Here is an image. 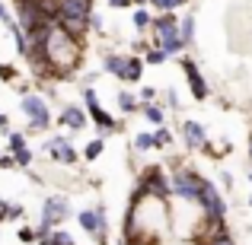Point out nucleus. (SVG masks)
Listing matches in <instances>:
<instances>
[{"label":"nucleus","mask_w":252,"mask_h":245,"mask_svg":"<svg viewBox=\"0 0 252 245\" xmlns=\"http://www.w3.org/2000/svg\"><path fill=\"white\" fill-rule=\"evenodd\" d=\"M0 19H3V23H10V13H6V6H0Z\"/></svg>","instance_id":"obj_38"},{"label":"nucleus","mask_w":252,"mask_h":245,"mask_svg":"<svg viewBox=\"0 0 252 245\" xmlns=\"http://www.w3.org/2000/svg\"><path fill=\"white\" fill-rule=\"evenodd\" d=\"M249 204H252V197H249Z\"/></svg>","instance_id":"obj_45"},{"label":"nucleus","mask_w":252,"mask_h":245,"mask_svg":"<svg viewBox=\"0 0 252 245\" xmlns=\"http://www.w3.org/2000/svg\"><path fill=\"white\" fill-rule=\"evenodd\" d=\"M198 204L204 207V214H208V220H223V214H227V204H223V197L217 194L214 185H208L201 178V188H198Z\"/></svg>","instance_id":"obj_2"},{"label":"nucleus","mask_w":252,"mask_h":245,"mask_svg":"<svg viewBox=\"0 0 252 245\" xmlns=\"http://www.w3.org/2000/svg\"><path fill=\"white\" fill-rule=\"evenodd\" d=\"M102 16H96V13H90V29H96V32H102Z\"/></svg>","instance_id":"obj_32"},{"label":"nucleus","mask_w":252,"mask_h":245,"mask_svg":"<svg viewBox=\"0 0 252 245\" xmlns=\"http://www.w3.org/2000/svg\"><path fill=\"white\" fill-rule=\"evenodd\" d=\"M16 165V160H13V153L10 156H0V169H13Z\"/></svg>","instance_id":"obj_34"},{"label":"nucleus","mask_w":252,"mask_h":245,"mask_svg":"<svg viewBox=\"0 0 252 245\" xmlns=\"http://www.w3.org/2000/svg\"><path fill=\"white\" fill-rule=\"evenodd\" d=\"M176 29H179V38H182V45H189L191 38H195V16H185L182 23L176 26Z\"/></svg>","instance_id":"obj_15"},{"label":"nucleus","mask_w":252,"mask_h":245,"mask_svg":"<svg viewBox=\"0 0 252 245\" xmlns=\"http://www.w3.org/2000/svg\"><path fill=\"white\" fill-rule=\"evenodd\" d=\"M16 6H19V29H35V26H42L45 23V13H42V0H16ZM51 23V19H48Z\"/></svg>","instance_id":"obj_4"},{"label":"nucleus","mask_w":252,"mask_h":245,"mask_svg":"<svg viewBox=\"0 0 252 245\" xmlns=\"http://www.w3.org/2000/svg\"><path fill=\"white\" fill-rule=\"evenodd\" d=\"M150 26H154V29L160 32V29H166V26H176V16H172V13H163V16L150 19Z\"/></svg>","instance_id":"obj_22"},{"label":"nucleus","mask_w":252,"mask_h":245,"mask_svg":"<svg viewBox=\"0 0 252 245\" xmlns=\"http://www.w3.org/2000/svg\"><path fill=\"white\" fill-rule=\"evenodd\" d=\"M45 150H48L58 163H64V165L77 163V153H74V147L67 143V137H55V140H48V143H45Z\"/></svg>","instance_id":"obj_9"},{"label":"nucleus","mask_w":252,"mask_h":245,"mask_svg":"<svg viewBox=\"0 0 252 245\" xmlns=\"http://www.w3.org/2000/svg\"><path fill=\"white\" fill-rule=\"evenodd\" d=\"M99 153H102V140H90L86 150H83V160H96Z\"/></svg>","instance_id":"obj_24"},{"label":"nucleus","mask_w":252,"mask_h":245,"mask_svg":"<svg viewBox=\"0 0 252 245\" xmlns=\"http://www.w3.org/2000/svg\"><path fill=\"white\" fill-rule=\"evenodd\" d=\"M182 70H185V77H189L191 96H195V99H204V96H208V83H204V77L198 74V67H195V61H191V57H185V61H182Z\"/></svg>","instance_id":"obj_8"},{"label":"nucleus","mask_w":252,"mask_h":245,"mask_svg":"<svg viewBox=\"0 0 252 245\" xmlns=\"http://www.w3.org/2000/svg\"><path fill=\"white\" fill-rule=\"evenodd\" d=\"M185 0H150V6H157L160 13H172L176 6H182Z\"/></svg>","instance_id":"obj_20"},{"label":"nucleus","mask_w":252,"mask_h":245,"mask_svg":"<svg viewBox=\"0 0 252 245\" xmlns=\"http://www.w3.org/2000/svg\"><path fill=\"white\" fill-rule=\"evenodd\" d=\"M64 217H67V201L64 197H48L42 207V226H55V223H61Z\"/></svg>","instance_id":"obj_6"},{"label":"nucleus","mask_w":252,"mask_h":245,"mask_svg":"<svg viewBox=\"0 0 252 245\" xmlns=\"http://www.w3.org/2000/svg\"><path fill=\"white\" fill-rule=\"evenodd\" d=\"M13 77H16V70L6 67V64H0V80H13Z\"/></svg>","instance_id":"obj_33"},{"label":"nucleus","mask_w":252,"mask_h":245,"mask_svg":"<svg viewBox=\"0 0 252 245\" xmlns=\"http://www.w3.org/2000/svg\"><path fill=\"white\" fill-rule=\"evenodd\" d=\"M109 6H115V10H125V6H131V0H109Z\"/></svg>","instance_id":"obj_36"},{"label":"nucleus","mask_w":252,"mask_h":245,"mask_svg":"<svg viewBox=\"0 0 252 245\" xmlns=\"http://www.w3.org/2000/svg\"><path fill=\"white\" fill-rule=\"evenodd\" d=\"M144 115H147V121L163 124V109H160V105H144Z\"/></svg>","instance_id":"obj_21"},{"label":"nucleus","mask_w":252,"mask_h":245,"mask_svg":"<svg viewBox=\"0 0 252 245\" xmlns=\"http://www.w3.org/2000/svg\"><path fill=\"white\" fill-rule=\"evenodd\" d=\"M150 19H154V16H150V13L144 10V6H141V10H134V26H137V29H147Z\"/></svg>","instance_id":"obj_26"},{"label":"nucleus","mask_w":252,"mask_h":245,"mask_svg":"<svg viewBox=\"0 0 252 245\" xmlns=\"http://www.w3.org/2000/svg\"><path fill=\"white\" fill-rule=\"evenodd\" d=\"M179 26V23H176ZM176 26H166V29H160L157 35H160V48L166 51V54H176V51H182L185 45H182V38H179V29Z\"/></svg>","instance_id":"obj_11"},{"label":"nucleus","mask_w":252,"mask_h":245,"mask_svg":"<svg viewBox=\"0 0 252 245\" xmlns=\"http://www.w3.org/2000/svg\"><path fill=\"white\" fill-rule=\"evenodd\" d=\"M185 140H189V147H204V128L198 121H185Z\"/></svg>","instance_id":"obj_14"},{"label":"nucleus","mask_w":252,"mask_h":245,"mask_svg":"<svg viewBox=\"0 0 252 245\" xmlns=\"http://www.w3.org/2000/svg\"><path fill=\"white\" fill-rule=\"evenodd\" d=\"M208 245H233V239L223 233V236H214V239H208Z\"/></svg>","instance_id":"obj_31"},{"label":"nucleus","mask_w":252,"mask_h":245,"mask_svg":"<svg viewBox=\"0 0 252 245\" xmlns=\"http://www.w3.org/2000/svg\"><path fill=\"white\" fill-rule=\"evenodd\" d=\"M169 194H179L185 201H198V188H201V178L195 172H176L172 178H166Z\"/></svg>","instance_id":"obj_3"},{"label":"nucleus","mask_w":252,"mask_h":245,"mask_svg":"<svg viewBox=\"0 0 252 245\" xmlns=\"http://www.w3.org/2000/svg\"><path fill=\"white\" fill-rule=\"evenodd\" d=\"M13 160H16V165H29V163H32V153H29V147H19V150H13Z\"/></svg>","instance_id":"obj_27"},{"label":"nucleus","mask_w":252,"mask_h":245,"mask_svg":"<svg viewBox=\"0 0 252 245\" xmlns=\"http://www.w3.org/2000/svg\"><path fill=\"white\" fill-rule=\"evenodd\" d=\"M26 147V134H19V131H10V150H19Z\"/></svg>","instance_id":"obj_30"},{"label":"nucleus","mask_w":252,"mask_h":245,"mask_svg":"<svg viewBox=\"0 0 252 245\" xmlns=\"http://www.w3.org/2000/svg\"><path fill=\"white\" fill-rule=\"evenodd\" d=\"M141 67H144V61H141V57H125L118 80H122V83H137V80H141Z\"/></svg>","instance_id":"obj_12"},{"label":"nucleus","mask_w":252,"mask_h":245,"mask_svg":"<svg viewBox=\"0 0 252 245\" xmlns=\"http://www.w3.org/2000/svg\"><path fill=\"white\" fill-rule=\"evenodd\" d=\"M144 191L147 194H154V197H160V201H166L169 197V185H166V175H163L160 169H150L147 175H144Z\"/></svg>","instance_id":"obj_7"},{"label":"nucleus","mask_w":252,"mask_h":245,"mask_svg":"<svg viewBox=\"0 0 252 245\" xmlns=\"http://www.w3.org/2000/svg\"><path fill=\"white\" fill-rule=\"evenodd\" d=\"M80 226L86 233H105V210L96 207V210H83L80 214Z\"/></svg>","instance_id":"obj_10"},{"label":"nucleus","mask_w":252,"mask_h":245,"mask_svg":"<svg viewBox=\"0 0 252 245\" xmlns=\"http://www.w3.org/2000/svg\"><path fill=\"white\" fill-rule=\"evenodd\" d=\"M13 42H16L19 54H29V32L19 29V26H13Z\"/></svg>","instance_id":"obj_18"},{"label":"nucleus","mask_w":252,"mask_h":245,"mask_svg":"<svg viewBox=\"0 0 252 245\" xmlns=\"http://www.w3.org/2000/svg\"><path fill=\"white\" fill-rule=\"evenodd\" d=\"M172 143V134L166 128H160V131H154V147H169Z\"/></svg>","instance_id":"obj_23"},{"label":"nucleus","mask_w":252,"mask_h":245,"mask_svg":"<svg viewBox=\"0 0 252 245\" xmlns=\"http://www.w3.org/2000/svg\"><path fill=\"white\" fill-rule=\"evenodd\" d=\"M154 147V134H137L134 137V150H150Z\"/></svg>","instance_id":"obj_28"},{"label":"nucleus","mask_w":252,"mask_h":245,"mask_svg":"<svg viewBox=\"0 0 252 245\" xmlns=\"http://www.w3.org/2000/svg\"><path fill=\"white\" fill-rule=\"evenodd\" d=\"M249 182H252V172H249Z\"/></svg>","instance_id":"obj_44"},{"label":"nucleus","mask_w":252,"mask_h":245,"mask_svg":"<svg viewBox=\"0 0 252 245\" xmlns=\"http://www.w3.org/2000/svg\"><path fill=\"white\" fill-rule=\"evenodd\" d=\"M0 220H6V201H0Z\"/></svg>","instance_id":"obj_39"},{"label":"nucleus","mask_w":252,"mask_h":245,"mask_svg":"<svg viewBox=\"0 0 252 245\" xmlns=\"http://www.w3.org/2000/svg\"><path fill=\"white\" fill-rule=\"evenodd\" d=\"M166 51H163V48H154V51H147V57H141V61H147V64H163V61H166Z\"/></svg>","instance_id":"obj_25"},{"label":"nucleus","mask_w":252,"mask_h":245,"mask_svg":"<svg viewBox=\"0 0 252 245\" xmlns=\"http://www.w3.org/2000/svg\"><path fill=\"white\" fill-rule=\"evenodd\" d=\"M83 99H86V111H90V118H93V121H96L102 131H115V118H112L109 111H105L102 105H99L96 92H93V89H86V92H83Z\"/></svg>","instance_id":"obj_5"},{"label":"nucleus","mask_w":252,"mask_h":245,"mask_svg":"<svg viewBox=\"0 0 252 245\" xmlns=\"http://www.w3.org/2000/svg\"><path fill=\"white\" fill-rule=\"evenodd\" d=\"M118 109H122L125 115H128V111H137V96L122 89V92H118Z\"/></svg>","instance_id":"obj_17"},{"label":"nucleus","mask_w":252,"mask_h":245,"mask_svg":"<svg viewBox=\"0 0 252 245\" xmlns=\"http://www.w3.org/2000/svg\"><path fill=\"white\" fill-rule=\"evenodd\" d=\"M19 239L23 242H35V233H32V229H19Z\"/></svg>","instance_id":"obj_35"},{"label":"nucleus","mask_w":252,"mask_h":245,"mask_svg":"<svg viewBox=\"0 0 252 245\" xmlns=\"http://www.w3.org/2000/svg\"><path fill=\"white\" fill-rule=\"evenodd\" d=\"M118 245H137V242H131V239H128V242H118Z\"/></svg>","instance_id":"obj_41"},{"label":"nucleus","mask_w":252,"mask_h":245,"mask_svg":"<svg viewBox=\"0 0 252 245\" xmlns=\"http://www.w3.org/2000/svg\"><path fill=\"white\" fill-rule=\"evenodd\" d=\"M0 128H6V115H0Z\"/></svg>","instance_id":"obj_40"},{"label":"nucleus","mask_w":252,"mask_h":245,"mask_svg":"<svg viewBox=\"0 0 252 245\" xmlns=\"http://www.w3.org/2000/svg\"><path fill=\"white\" fill-rule=\"evenodd\" d=\"M131 3H147V0H131Z\"/></svg>","instance_id":"obj_42"},{"label":"nucleus","mask_w":252,"mask_h":245,"mask_svg":"<svg viewBox=\"0 0 252 245\" xmlns=\"http://www.w3.org/2000/svg\"><path fill=\"white\" fill-rule=\"evenodd\" d=\"M23 204H6V220H23Z\"/></svg>","instance_id":"obj_29"},{"label":"nucleus","mask_w":252,"mask_h":245,"mask_svg":"<svg viewBox=\"0 0 252 245\" xmlns=\"http://www.w3.org/2000/svg\"><path fill=\"white\" fill-rule=\"evenodd\" d=\"M122 64H125V57H118V54H105V61H102V67L109 70V74H122Z\"/></svg>","instance_id":"obj_19"},{"label":"nucleus","mask_w":252,"mask_h":245,"mask_svg":"<svg viewBox=\"0 0 252 245\" xmlns=\"http://www.w3.org/2000/svg\"><path fill=\"white\" fill-rule=\"evenodd\" d=\"M23 111L29 115V128H32V131H48L51 111H48V105H45L42 96H32V92H26V96H23Z\"/></svg>","instance_id":"obj_1"},{"label":"nucleus","mask_w":252,"mask_h":245,"mask_svg":"<svg viewBox=\"0 0 252 245\" xmlns=\"http://www.w3.org/2000/svg\"><path fill=\"white\" fill-rule=\"evenodd\" d=\"M166 99H169V105H172V109H179V96H176V92H172V89L166 92Z\"/></svg>","instance_id":"obj_37"},{"label":"nucleus","mask_w":252,"mask_h":245,"mask_svg":"<svg viewBox=\"0 0 252 245\" xmlns=\"http://www.w3.org/2000/svg\"><path fill=\"white\" fill-rule=\"evenodd\" d=\"M249 156H252V140H249Z\"/></svg>","instance_id":"obj_43"},{"label":"nucleus","mask_w":252,"mask_h":245,"mask_svg":"<svg viewBox=\"0 0 252 245\" xmlns=\"http://www.w3.org/2000/svg\"><path fill=\"white\" fill-rule=\"evenodd\" d=\"M42 245H74V236L64 233V229H58V233H48L45 239H38Z\"/></svg>","instance_id":"obj_16"},{"label":"nucleus","mask_w":252,"mask_h":245,"mask_svg":"<svg viewBox=\"0 0 252 245\" xmlns=\"http://www.w3.org/2000/svg\"><path fill=\"white\" fill-rule=\"evenodd\" d=\"M61 124L64 128H74V131H83L86 128V115L77 109V105H67V109L61 111Z\"/></svg>","instance_id":"obj_13"}]
</instances>
